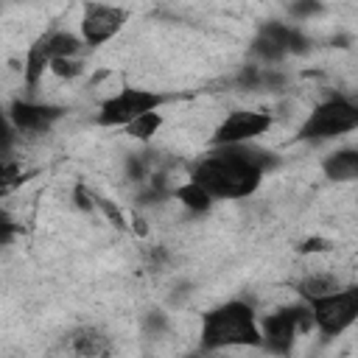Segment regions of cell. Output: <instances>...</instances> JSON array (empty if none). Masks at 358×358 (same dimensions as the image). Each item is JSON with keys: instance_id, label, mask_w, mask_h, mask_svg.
<instances>
[{"instance_id": "1", "label": "cell", "mask_w": 358, "mask_h": 358, "mask_svg": "<svg viewBox=\"0 0 358 358\" xmlns=\"http://www.w3.org/2000/svg\"><path fill=\"white\" fill-rule=\"evenodd\" d=\"M263 176L266 173L243 157L241 145H213V151L207 157L193 162L187 179L199 182L218 201V199H246V196H252L260 187Z\"/></svg>"}, {"instance_id": "2", "label": "cell", "mask_w": 358, "mask_h": 358, "mask_svg": "<svg viewBox=\"0 0 358 358\" xmlns=\"http://www.w3.org/2000/svg\"><path fill=\"white\" fill-rule=\"evenodd\" d=\"M199 341L204 350L260 347V322L249 302L229 299L201 316Z\"/></svg>"}, {"instance_id": "3", "label": "cell", "mask_w": 358, "mask_h": 358, "mask_svg": "<svg viewBox=\"0 0 358 358\" xmlns=\"http://www.w3.org/2000/svg\"><path fill=\"white\" fill-rule=\"evenodd\" d=\"M355 129H358V106L344 95H333L308 112V117L299 126V140L322 143L350 134Z\"/></svg>"}, {"instance_id": "4", "label": "cell", "mask_w": 358, "mask_h": 358, "mask_svg": "<svg viewBox=\"0 0 358 358\" xmlns=\"http://www.w3.org/2000/svg\"><path fill=\"white\" fill-rule=\"evenodd\" d=\"M165 95L157 90H145V87H120L117 92L106 95L98 106L95 123L103 129H123L131 120H137L145 112L162 109L165 106Z\"/></svg>"}, {"instance_id": "5", "label": "cell", "mask_w": 358, "mask_h": 358, "mask_svg": "<svg viewBox=\"0 0 358 358\" xmlns=\"http://www.w3.org/2000/svg\"><path fill=\"white\" fill-rule=\"evenodd\" d=\"M305 302L310 310V322L322 336H341L358 319V288L355 285H341L324 296H313Z\"/></svg>"}, {"instance_id": "6", "label": "cell", "mask_w": 358, "mask_h": 358, "mask_svg": "<svg viewBox=\"0 0 358 358\" xmlns=\"http://www.w3.org/2000/svg\"><path fill=\"white\" fill-rule=\"evenodd\" d=\"M257 322H260V347L268 350V352H277V355L291 352L294 338L299 333H305V330L313 327L310 310H308V302L305 299H299L296 305L271 310V313H266Z\"/></svg>"}, {"instance_id": "7", "label": "cell", "mask_w": 358, "mask_h": 358, "mask_svg": "<svg viewBox=\"0 0 358 358\" xmlns=\"http://www.w3.org/2000/svg\"><path fill=\"white\" fill-rule=\"evenodd\" d=\"M310 42L308 36L296 28V25H288V22H266L257 36L252 39V53L263 62V64H277L288 56H299V53H308Z\"/></svg>"}, {"instance_id": "8", "label": "cell", "mask_w": 358, "mask_h": 358, "mask_svg": "<svg viewBox=\"0 0 358 358\" xmlns=\"http://www.w3.org/2000/svg\"><path fill=\"white\" fill-rule=\"evenodd\" d=\"M129 22V11L112 3H87L81 22H78V36L84 48H98L115 39Z\"/></svg>"}, {"instance_id": "9", "label": "cell", "mask_w": 358, "mask_h": 358, "mask_svg": "<svg viewBox=\"0 0 358 358\" xmlns=\"http://www.w3.org/2000/svg\"><path fill=\"white\" fill-rule=\"evenodd\" d=\"M271 115L260 109H235L229 112L210 137V145H241V143H255L271 129Z\"/></svg>"}, {"instance_id": "10", "label": "cell", "mask_w": 358, "mask_h": 358, "mask_svg": "<svg viewBox=\"0 0 358 358\" xmlns=\"http://www.w3.org/2000/svg\"><path fill=\"white\" fill-rule=\"evenodd\" d=\"M6 115L17 134H42L64 115V109L56 103H42V101H31V98H14L6 109Z\"/></svg>"}, {"instance_id": "11", "label": "cell", "mask_w": 358, "mask_h": 358, "mask_svg": "<svg viewBox=\"0 0 358 358\" xmlns=\"http://www.w3.org/2000/svg\"><path fill=\"white\" fill-rule=\"evenodd\" d=\"M53 62V53H50V45H48V34H39L28 50H25V64H22V81L28 90H36L39 81L45 78L48 67Z\"/></svg>"}, {"instance_id": "12", "label": "cell", "mask_w": 358, "mask_h": 358, "mask_svg": "<svg viewBox=\"0 0 358 358\" xmlns=\"http://www.w3.org/2000/svg\"><path fill=\"white\" fill-rule=\"evenodd\" d=\"M67 350L76 355H106L112 344H109V336H103L98 327H78L70 333Z\"/></svg>"}, {"instance_id": "13", "label": "cell", "mask_w": 358, "mask_h": 358, "mask_svg": "<svg viewBox=\"0 0 358 358\" xmlns=\"http://www.w3.org/2000/svg\"><path fill=\"white\" fill-rule=\"evenodd\" d=\"M322 171L333 182H350L358 176V151L355 148H338L324 157Z\"/></svg>"}, {"instance_id": "14", "label": "cell", "mask_w": 358, "mask_h": 358, "mask_svg": "<svg viewBox=\"0 0 358 358\" xmlns=\"http://www.w3.org/2000/svg\"><path fill=\"white\" fill-rule=\"evenodd\" d=\"M173 196L179 199V204L185 207V210H190V213H210L213 210V204H215V199L199 185V182H193V179H187V182H182V185H176L173 187Z\"/></svg>"}, {"instance_id": "15", "label": "cell", "mask_w": 358, "mask_h": 358, "mask_svg": "<svg viewBox=\"0 0 358 358\" xmlns=\"http://www.w3.org/2000/svg\"><path fill=\"white\" fill-rule=\"evenodd\" d=\"M294 288H296L299 299H313V296H324V294H330V291L341 288V282H338V277H336V274H327V271H313V274L302 277V280H299Z\"/></svg>"}, {"instance_id": "16", "label": "cell", "mask_w": 358, "mask_h": 358, "mask_svg": "<svg viewBox=\"0 0 358 358\" xmlns=\"http://www.w3.org/2000/svg\"><path fill=\"white\" fill-rule=\"evenodd\" d=\"M159 129H162V112H159V109L145 112V115H140L137 120H131L129 126H123V131H126L131 140H140V143H148Z\"/></svg>"}, {"instance_id": "17", "label": "cell", "mask_w": 358, "mask_h": 358, "mask_svg": "<svg viewBox=\"0 0 358 358\" xmlns=\"http://www.w3.org/2000/svg\"><path fill=\"white\" fill-rule=\"evenodd\" d=\"M25 182V168L14 157H0V196L14 193Z\"/></svg>"}, {"instance_id": "18", "label": "cell", "mask_w": 358, "mask_h": 358, "mask_svg": "<svg viewBox=\"0 0 358 358\" xmlns=\"http://www.w3.org/2000/svg\"><path fill=\"white\" fill-rule=\"evenodd\" d=\"M48 73H53L56 78H67V81H73V78L84 76V62H81L78 56H59V59L50 62Z\"/></svg>"}, {"instance_id": "19", "label": "cell", "mask_w": 358, "mask_h": 358, "mask_svg": "<svg viewBox=\"0 0 358 358\" xmlns=\"http://www.w3.org/2000/svg\"><path fill=\"white\" fill-rule=\"evenodd\" d=\"M14 126L8 123V115L0 109V157H11V148H14Z\"/></svg>"}, {"instance_id": "20", "label": "cell", "mask_w": 358, "mask_h": 358, "mask_svg": "<svg viewBox=\"0 0 358 358\" xmlns=\"http://www.w3.org/2000/svg\"><path fill=\"white\" fill-rule=\"evenodd\" d=\"M14 238H17V221L6 210H0V246L11 243Z\"/></svg>"}, {"instance_id": "21", "label": "cell", "mask_w": 358, "mask_h": 358, "mask_svg": "<svg viewBox=\"0 0 358 358\" xmlns=\"http://www.w3.org/2000/svg\"><path fill=\"white\" fill-rule=\"evenodd\" d=\"M291 11H294L296 17H310L313 11H319V3H316V0H294V3H291Z\"/></svg>"}, {"instance_id": "22", "label": "cell", "mask_w": 358, "mask_h": 358, "mask_svg": "<svg viewBox=\"0 0 358 358\" xmlns=\"http://www.w3.org/2000/svg\"><path fill=\"white\" fill-rule=\"evenodd\" d=\"M327 249V241H322V238H308L302 246H299V252H324Z\"/></svg>"}]
</instances>
